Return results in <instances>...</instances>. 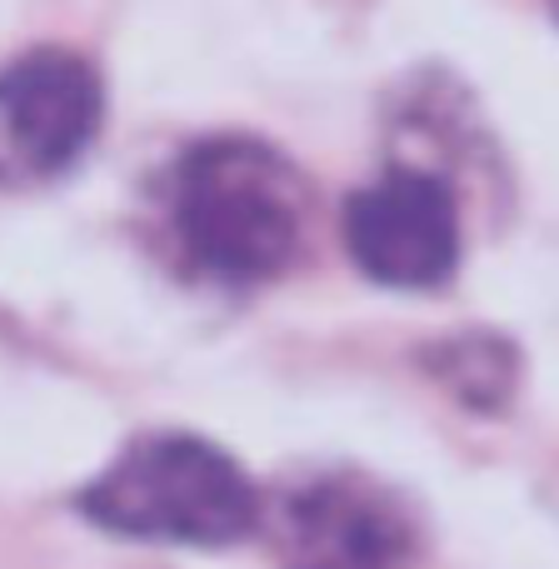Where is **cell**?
I'll list each match as a JSON object with an SVG mask.
<instances>
[{
  "label": "cell",
  "mask_w": 559,
  "mask_h": 569,
  "mask_svg": "<svg viewBox=\"0 0 559 569\" xmlns=\"http://www.w3.org/2000/svg\"><path fill=\"white\" fill-rule=\"evenodd\" d=\"M285 569H365V565H285Z\"/></svg>",
  "instance_id": "52a82bcc"
},
{
  "label": "cell",
  "mask_w": 559,
  "mask_h": 569,
  "mask_svg": "<svg viewBox=\"0 0 559 569\" xmlns=\"http://www.w3.org/2000/svg\"><path fill=\"white\" fill-rule=\"evenodd\" d=\"M106 126V80L76 46H30L0 66V186L76 170Z\"/></svg>",
  "instance_id": "277c9868"
},
{
  "label": "cell",
  "mask_w": 559,
  "mask_h": 569,
  "mask_svg": "<svg viewBox=\"0 0 559 569\" xmlns=\"http://www.w3.org/2000/svg\"><path fill=\"white\" fill-rule=\"evenodd\" d=\"M150 226L176 276L256 290L300 270L320 236L310 176L266 136H196L150 180Z\"/></svg>",
  "instance_id": "6da1fadb"
},
{
  "label": "cell",
  "mask_w": 559,
  "mask_h": 569,
  "mask_svg": "<svg viewBox=\"0 0 559 569\" xmlns=\"http://www.w3.org/2000/svg\"><path fill=\"white\" fill-rule=\"evenodd\" d=\"M550 10H555V20H559V0H550Z\"/></svg>",
  "instance_id": "ba28073f"
},
{
  "label": "cell",
  "mask_w": 559,
  "mask_h": 569,
  "mask_svg": "<svg viewBox=\"0 0 559 569\" xmlns=\"http://www.w3.org/2000/svg\"><path fill=\"white\" fill-rule=\"evenodd\" d=\"M340 236L360 276L395 290H435L460 270V180L420 160H395L345 200Z\"/></svg>",
  "instance_id": "3957f363"
},
{
  "label": "cell",
  "mask_w": 559,
  "mask_h": 569,
  "mask_svg": "<svg viewBox=\"0 0 559 569\" xmlns=\"http://www.w3.org/2000/svg\"><path fill=\"white\" fill-rule=\"evenodd\" d=\"M260 535L276 540L285 565H365L415 569L420 520L410 500L360 470H325L266 495Z\"/></svg>",
  "instance_id": "5b68a950"
},
{
  "label": "cell",
  "mask_w": 559,
  "mask_h": 569,
  "mask_svg": "<svg viewBox=\"0 0 559 569\" xmlns=\"http://www.w3.org/2000/svg\"><path fill=\"white\" fill-rule=\"evenodd\" d=\"M70 510L120 540L230 550L260 535L266 495L226 445L190 430H146L70 495Z\"/></svg>",
  "instance_id": "7a4b0ae2"
},
{
  "label": "cell",
  "mask_w": 559,
  "mask_h": 569,
  "mask_svg": "<svg viewBox=\"0 0 559 569\" xmlns=\"http://www.w3.org/2000/svg\"><path fill=\"white\" fill-rule=\"evenodd\" d=\"M430 375L470 410H500L520 385V355L505 335H445L430 355H425Z\"/></svg>",
  "instance_id": "8992f818"
}]
</instances>
